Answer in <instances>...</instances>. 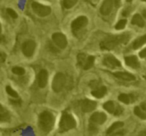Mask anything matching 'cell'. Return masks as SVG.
<instances>
[{"mask_svg": "<svg viewBox=\"0 0 146 136\" xmlns=\"http://www.w3.org/2000/svg\"><path fill=\"white\" fill-rule=\"evenodd\" d=\"M6 92L9 94V95L11 96V97H13V98H19L18 93H17V92L15 91L14 89H12V88H11L10 86H6Z\"/></svg>", "mask_w": 146, "mask_h": 136, "instance_id": "obj_27", "label": "cell"}, {"mask_svg": "<svg viewBox=\"0 0 146 136\" xmlns=\"http://www.w3.org/2000/svg\"><path fill=\"white\" fill-rule=\"evenodd\" d=\"M107 117L103 112H96V113L92 114L91 117H90V122L94 124H103L106 121Z\"/></svg>", "mask_w": 146, "mask_h": 136, "instance_id": "obj_14", "label": "cell"}, {"mask_svg": "<svg viewBox=\"0 0 146 136\" xmlns=\"http://www.w3.org/2000/svg\"><path fill=\"white\" fill-rule=\"evenodd\" d=\"M139 56L141 57V58H146V48H144L143 50L140 51Z\"/></svg>", "mask_w": 146, "mask_h": 136, "instance_id": "obj_32", "label": "cell"}, {"mask_svg": "<svg viewBox=\"0 0 146 136\" xmlns=\"http://www.w3.org/2000/svg\"><path fill=\"white\" fill-rule=\"evenodd\" d=\"M125 63L127 66L131 67V68H139L140 67V63L138 61L137 57L132 55V56H127L125 57Z\"/></svg>", "mask_w": 146, "mask_h": 136, "instance_id": "obj_16", "label": "cell"}, {"mask_svg": "<svg viewBox=\"0 0 146 136\" xmlns=\"http://www.w3.org/2000/svg\"><path fill=\"white\" fill-rule=\"evenodd\" d=\"M96 102L93 100H89V99H83L81 101H79V107L81 109V111L83 112H91L93 111L96 108Z\"/></svg>", "mask_w": 146, "mask_h": 136, "instance_id": "obj_11", "label": "cell"}, {"mask_svg": "<svg viewBox=\"0 0 146 136\" xmlns=\"http://www.w3.org/2000/svg\"><path fill=\"white\" fill-rule=\"evenodd\" d=\"M94 61H95V57H94V56H87L86 61H85V63H84V65H83V67H82V68H83L84 70L90 69V68L93 66Z\"/></svg>", "mask_w": 146, "mask_h": 136, "instance_id": "obj_23", "label": "cell"}, {"mask_svg": "<svg viewBox=\"0 0 146 136\" xmlns=\"http://www.w3.org/2000/svg\"><path fill=\"white\" fill-rule=\"evenodd\" d=\"M145 43H146V35H143V36L139 37V38H137L135 41H134L133 44H132V48L139 49L140 47L143 46Z\"/></svg>", "mask_w": 146, "mask_h": 136, "instance_id": "obj_21", "label": "cell"}, {"mask_svg": "<svg viewBox=\"0 0 146 136\" xmlns=\"http://www.w3.org/2000/svg\"><path fill=\"white\" fill-rule=\"evenodd\" d=\"M116 78L118 79H121V80H125V81H133L135 80V76L131 73H128V72H124V71H117V72H114L113 74Z\"/></svg>", "mask_w": 146, "mask_h": 136, "instance_id": "obj_15", "label": "cell"}, {"mask_svg": "<svg viewBox=\"0 0 146 136\" xmlns=\"http://www.w3.org/2000/svg\"><path fill=\"white\" fill-rule=\"evenodd\" d=\"M55 123V117L51 112L49 111H43L39 115L38 119V125L39 128L43 132H49L53 128Z\"/></svg>", "mask_w": 146, "mask_h": 136, "instance_id": "obj_2", "label": "cell"}, {"mask_svg": "<svg viewBox=\"0 0 146 136\" xmlns=\"http://www.w3.org/2000/svg\"><path fill=\"white\" fill-rule=\"evenodd\" d=\"M126 23H127L126 19H121V20L118 21L117 24L115 25V29H117V30H121V29H123L124 27L126 26Z\"/></svg>", "mask_w": 146, "mask_h": 136, "instance_id": "obj_29", "label": "cell"}, {"mask_svg": "<svg viewBox=\"0 0 146 136\" xmlns=\"http://www.w3.org/2000/svg\"><path fill=\"white\" fill-rule=\"evenodd\" d=\"M123 125H124V123L122 121H117V122H114L113 124H112L111 126H110L109 128L107 129V131H106V134H112L114 131H116L117 129H119V128H121V127H123Z\"/></svg>", "mask_w": 146, "mask_h": 136, "instance_id": "obj_22", "label": "cell"}, {"mask_svg": "<svg viewBox=\"0 0 146 136\" xmlns=\"http://www.w3.org/2000/svg\"><path fill=\"white\" fill-rule=\"evenodd\" d=\"M132 24L134 25H137V26L139 27H143L144 25H145V21H144V19L142 18L141 15L139 14H135L133 17H132Z\"/></svg>", "mask_w": 146, "mask_h": 136, "instance_id": "obj_20", "label": "cell"}, {"mask_svg": "<svg viewBox=\"0 0 146 136\" xmlns=\"http://www.w3.org/2000/svg\"><path fill=\"white\" fill-rule=\"evenodd\" d=\"M130 39L129 33H123L118 35H108L100 43V47L103 50H111L120 44H125Z\"/></svg>", "mask_w": 146, "mask_h": 136, "instance_id": "obj_1", "label": "cell"}, {"mask_svg": "<svg viewBox=\"0 0 146 136\" xmlns=\"http://www.w3.org/2000/svg\"><path fill=\"white\" fill-rule=\"evenodd\" d=\"M103 108L108 112L115 116H119L123 113V108L114 101H107L103 104Z\"/></svg>", "mask_w": 146, "mask_h": 136, "instance_id": "obj_5", "label": "cell"}, {"mask_svg": "<svg viewBox=\"0 0 146 136\" xmlns=\"http://www.w3.org/2000/svg\"><path fill=\"white\" fill-rule=\"evenodd\" d=\"M1 32H2V28H1V24H0V40H1Z\"/></svg>", "mask_w": 146, "mask_h": 136, "instance_id": "obj_34", "label": "cell"}, {"mask_svg": "<svg viewBox=\"0 0 146 136\" xmlns=\"http://www.w3.org/2000/svg\"><path fill=\"white\" fill-rule=\"evenodd\" d=\"M6 12H7V14H8L9 16H10L12 19H16L17 17H18L17 13L15 12V11L13 10V9H11V8H7V9H6Z\"/></svg>", "mask_w": 146, "mask_h": 136, "instance_id": "obj_30", "label": "cell"}, {"mask_svg": "<svg viewBox=\"0 0 146 136\" xmlns=\"http://www.w3.org/2000/svg\"><path fill=\"white\" fill-rule=\"evenodd\" d=\"M12 72L16 75H23L25 73V70L23 69L22 67H19V66H15L12 68Z\"/></svg>", "mask_w": 146, "mask_h": 136, "instance_id": "obj_28", "label": "cell"}, {"mask_svg": "<svg viewBox=\"0 0 146 136\" xmlns=\"http://www.w3.org/2000/svg\"><path fill=\"white\" fill-rule=\"evenodd\" d=\"M87 23H88V19L86 16L77 17L75 20H73L72 23H71V29H72L73 33L74 34L78 33L81 29H83L87 25Z\"/></svg>", "mask_w": 146, "mask_h": 136, "instance_id": "obj_6", "label": "cell"}, {"mask_svg": "<svg viewBox=\"0 0 146 136\" xmlns=\"http://www.w3.org/2000/svg\"><path fill=\"white\" fill-rule=\"evenodd\" d=\"M77 1L78 0H62L63 7L65 9H70L77 3Z\"/></svg>", "mask_w": 146, "mask_h": 136, "instance_id": "obj_25", "label": "cell"}, {"mask_svg": "<svg viewBox=\"0 0 146 136\" xmlns=\"http://www.w3.org/2000/svg\"><path fill=\"white\" fill-rule=\"evenodd\" d=\"M52 40L53 43L60 49H64L67 46V38L62 33H59V32L54 33L52 35Z\"/></svg>", "mask_w": 146, "mask_h": 136, "instance_id": "obj_9", "label": "cell"}, {"mask_svg": "<svg viewBox=\"0 0 146 136\" xmlns=\"http://www.w3.org/2000/svg\"><path fill=\"white\" fill-rule=\"evenodd\" d=\"M135 95L133 94H125V93H122L118 96V99H119L120 102H123L125 104H130V103H133L135 101Z\"/></svg>", "mask_w": 146, "mask_h": 136, "instance_id": "obj_18", "label": "cell"}, {"mask_svg": "<svg viewBox=\"0 0 146 136\" xmlns=\"http://www.w3.org/2000/svg\"><path fill=\"white\" fill-rule=\"evenodd\" d=\"M103 64L105 65L106 67H108V68H111V69L121 67V63H120V61L118 60L116 57H114L113 55H111V54L104 55Z\"/></svg>", "mask_w": 146, "mask_h": 136, "instance_id": "obj_8", "label": "cell"}, {"mask_svg": "<svg viewBox=\"0 0 146 136\" xmlns=\"http://www.w3.org/2000/svg\"><path fill=\"white\" fill-rule=\"evenodd\" d=\"M35 48H36V43L33 40H27L22 45V52L26 57H31L34 54Z\"/></svg>", "mask_w": 146, "mask_h": 136, "instance_id": "obj_10", "label": "cell"}, {"mask_svg": "<svg viewBox=\"0 0 146 136\" xmlns=\"http://www.w3.org/2000/svg\"><path fill=\"white\" fill-rule=\"evenodd\" d=\"M86 58H87V55L84 54V53H80V54H78L77 56V62H78V65H79L80 67H83L84 63H85L86 61Z\"/></svg>", "mask_w": 146, "mask_h": 136, "instance_id": "obj_26", "label": "cell"}, {"mask_svg": "<svg viewBox=\"0 0 146 136\" xmlns=\"http://www.w3.org/2000/svg\"><path fill=\"white\" fill-rule=\"evenodd\" d=\"M134 113H135V115L137 116V117H139L140 119H143V120L146 119V111H144L140 106H136V107L134 108Z\"/></svg>", "mask_w": 146, "mask_h": 136, "instance_id": "obj_24", "label": "cell"}, {"mask_svg": "<svg viewBox=\"0 0 146 136\" xmlns=\"http://www.w3.org/2000/svg\"><path fill=\"white\" fill-rule=\"evenodd\" d=\"M143 15H144V17L146 18V9H145V10H143Z\"/></svg>", "mask_w": 146, "mask_h": 136, "instance_id": "obj_35", "label": "cell"}, {"mask_svg": "<svg viewBox=\"0 0 146 136\" xmlns=\"http://www.w3.org/2000/svg\"><path fill=\"white\" fill-rule=\"evenodd\" d=\"M99 83L100 82H98V81H92V82H90L89 86L92 88H96L97 86H99Z\"/></svg>", "mask_w": 146, "mask_h": 136, "instance_id": "obj_31", "label": "cell"}, {"mask_svg": "<svg viewBox=\"0 0 146 136\" xmlns=\"http://www.w3.org/2000/svg\"><path fill=\"white\" fill-rule=\"evenodd\" d=\"M76 127V120L70 113L64 112L59 122V132H65Z\"/></svg>", "mask_w": 146, "mask_h": 136, "instance_id": "obj_3", "label": "cell"}, {"mask_svg": "<svg viewBox=\"0 0 146 136\" xmlns=\"http://www.w3.org/2000/svg\"><path fill=\"white\" fill-rule=\"evenodd\" d=\"M10 120V113L0 104V122H7Z\"/></svg>", "mask_w": 146, "mask_h": 136, "instance_id": "obj_19", "label": "cell"}, {"mask_svg": "<svg viewBox=\"0 0 146 136\" xmlns=\"http://www.w3.org/2000/svg\"><path fill=\"white\" fill-rule=\"evenodd\" d=\"M65 83H66V76L61 72H58L53 78L52 89L55 92H60L64 88Z\"/></svg>", "mask_w": 146, "mask_h": 136, "instance_id": "obj_4", "label": "cell"}, {"mask_svg": "<svg viewBox=\"0 0 146 136\" xmlns=\"http://www.w3.org/2000/svg\"><path fill=\"white\" fill-rule=\"evenodd\" d=\"M114 7V0H104V2L102 3L101 7H100V13L104 16L109 15L111 13L112 9Z\"/></svg>", "mask_w": 146, "mask_h": 136, "instance_id": "obj_12", "label": "cell"}, {"mask_svg": "<svg viewBox=\"0 0 146 136\" xmlns=\"http://www.w3.org/2000/svg\"><path fill=\"white\" fill-rule=\"evenodd\" d=\"M48 82V72L45 69H42L37 75V84L40 88H44Z\"/></svg>", "mask_w": 146, "mask_h": 136, "instance_id": "obj_13", "label": "cell"}, {"mask_svg": "<svg viewBox=\"0 0 146 136\" xmlns=\"http://www.w3.org/2000/svg\"><path fill=\"white\" fill-rule=\"evenodd\" d=\"M107 93V88L105 86H97L96 88H93L91 94L96 98H102L103 96H105V94Z\"/></svg>", "mask_w": 146, "mask_h": 136, "instance_id": "obj_17", "label": "cell"}, {"mask_svg": "<svg viewBox=\"0 0 146 136\" xmlns=\"http://www.w3.org/2000/svg\"><path fill=\"white\" fill-rule=\"evenodd\" d=\"M143 1H146V0H143Z\"/></svg>", "mask_w": 146, "mask_h": 136, "instance_id": "obj_36", "label": "cell"}, {"mask_svg": "<svg viewBox=\"0 0 146 136\" xmlns=\"http://www.w3.org/2000/svg\"><path fill=\"white\" fill-rule=\"evenodd\" d=\"M32 10L34 11L35 14H37L40 17L48 16L51 13V8L46 5H42L38 2H33L32 3Z\"/></svg>", "mask_w": 146, "mask_h": 136, "instance_id": "obj_7", "label": "cell"}, {"mask_svg": "<svg viewBox=\"0 0 146 136\" xmlns=\"http://www.w3.org/2000/svg\"><path fill=\"white\" fill-rule=\"evenodd\" d=\"M140 107H141L142 109L144 110V111H146V103H143V104H141V105H140Z\"/></svg>", "mask_w": 146, "mask_h": 136, "instance_id": "obj_33", "label": "cell"}]
</instances>
